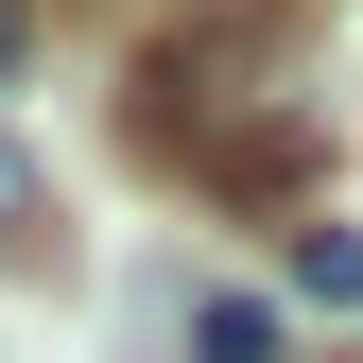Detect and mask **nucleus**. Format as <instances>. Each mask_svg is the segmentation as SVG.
<instances>
[{
  "instance_id": "1",
  "label": "nucleus",
  "mask_w": 363,
  "mask_h": 363,
  "mask_svg": "<svg viewBox=\"0 0 363 363\" xmlns=\"http://www.w3.org/2000/svg\"><path fill=\"white\" fill-rule=\"evenodd\" d=\"M139 139L191 191H225V208H294L329 173V104L294 69H259V52H156L139 69Z\"/></svg>"
},
{
  "instance_id": "5",
  "label": "nucleus",
  "mask_w": 363,
  "mask_h": 363,
  "mask_svg": "<svg viewBox=\"0 0 363 363\" xmlns=\"http://www.w3.org/2000/svg\"><path fill=\"white\" fill-rule=\"evenodd\" d=\"M18 52H35V18H18V0H0V69H18Z\"/></svg>"
},
{
  "instance_id": "4",
  "label": "nucleus",
  "mask_w": 363,
  "mask_h": 363,
  "mask_svg": "<svg viewBox=\"0 0 363 363\" xmlns=\"http://www.w3.org/2000/svg\"><path fill=\"white\" fill-rule=\"evenodd\" d=\"M0 225H35V173H18V139H0Z\"/></svg>"
},
{
  "instance_id": "2",
  "label": "nucleus",
  "mask_w": 363,
  "mask_h": 363,
  "mask_svg": "<svg viewBox=\"0 0 363 363\" xmlns=\"http://www.w3.org/2000/svg\"><path fill=\"white\" fill-rule=\"evenodd\" d=\"M294 294L311 311H363V225H294Z\"/></svg>"
},
{
  "instance_id": "3",
  "label": "nucleus",
  "mask_w": 363,
  "mask_h": 363,
  "mask_svg": "<svg viewBox=\"0 0 363 363\" xmlns=\"http://www.w3.org/2000/svg\"><path fill=\"white\" fill-rule=\"evenodd\" d=\"M191 363H277V311H259V294H208L191 311Z\"/></svg>"
}]
</instances>
